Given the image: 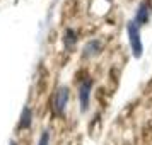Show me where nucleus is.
I'll return each mask as SVG.
<instances>
[{
    "label": "nucleus",
    "instance_id": "1",
    "mask_svg": "<svg viewBox=\"0 0 152 145\" xmlns=\"http://www.w3.org/2000/svg\"><path fill=\"white\" fill-rule=\"evenodd\" d=\"M126 33H128V39H130V48H132V55L135 58H140L144 53V44L140 39V29L135 22L132 21L126 24Z\"/></svg>",
    "mask_w": 152,
    "mask_h": 145
},
{
    "label": "nucleus",
    "instance_id": "2",
    "mask_svg": "<svg viewBox=\"0 0 152 145\" xmlns=\"http://www.w3.org/2000/svg\"><path fill=\"white\" fill-rule=\"evenodd\" d=\"M70 97V90L69 87H58L56 92L53 94V99H51V111L55 113L56 116H62L65 113V108H67V103H69Z\"/></svg>",
    "mask_w": 152,
    "mask_h": 145
},
{
    "label": "nucleus",
    "instance_id": "3",
    "mask_svg": "<svg viewBox=\"0 0 152 145\" xmlns=\"http://www.w3.org/2000/svg\"><path fill=\"white\" fill-rule=\"evenodd\" d=\"M94 80L92 79H84L82 82L79 84V103H80V111L86 113L89 109V103H91V90H92Z\"/></svg>",
    "mask_w": 152,
    "mask_h": 145
},
{
    "label": "nucleus",
    "instance_id": "4",
    "mask_svg": "<svg viewBox=\"0 0 152 145\" xmlns=\"http://www.w3.org/2000/svg\"><path fill=\"white\" fill-rule=\"evenodd\" d=\"M149 17H151V5H149L147 0H144V2L138 4V9H137V14H135L133 22L137 26H144V24L149 22Z\"/></svg>",
    "mask_w": 152,
    "mask_h": 145
},
{
    "label": "nucleus",
    "instance_id": "5",
    "mask_svg": "<svg viewBox=\"0 0 152 145\" xmlns=\"http://www.w3.org/2000/svg\"><path fill=\"white\" fill-rule=\"evenodd\" d=\"M101 46H103V43L101 39H91L86 46H84V51H82V56L84 58H89V56H94L97 55L99 51H101Z\"/></svg>",
    "mask_w": 152,
    "mask_h": 145
},
{
    "label": "nucleus",
    "instance_id": "6",
    "mask_svg": "<svg viewBox=\"0 0 152 145\" xmlns=\"http://www.w3.org/2000/svg\"><path fill=\"white\" fill-rule=\"evenodd\" d=\"M31 121H33V111H31L29 106H24V108H22L21 119H19L17 128H19V130H28L29 126H31Z\"/></svg>",
    "mask_w": 152,
    "mask_h": 145
},
{
    "label": "nucleus",
    "instance_id": "7",
    "mask_svg": "<svg viewBox=\"0 0 152 145\" xmlns=\"http://www.w3.org/2000/svg\"><path fill=\"white\" fill-rule=\"evenodd\" d=\"M63 43H65V46H67L69 50L74 48V46L77 44V33L74 31V29L69 28L65 33H63Z\"/></svg>",
    "mask_w": 152,
    "mask_h": 145
},
{
    "label": "nucleus",
    "instance_id": "8",
    "mask_svg": "<svg viewBox=\"0 0 152 145\" xmlns=\"http://www.w3.org/2000/svg\"><path fill=\"white\" fill-rule=\"evenodd\" d=\"M38 145H50V131H43Z\"/></svg>",
    "mask_w": 152,
    "mask_h": 145
},
{
    "label": "nucleus",
    "instance_id": "9",
    "mask_svg": "<svg viewBox=\"0 0 152 145\" xmlns=\"http://www.w3.org/2000/svg\"><path fill=\"white\" fill-rule=\"evenodd\" d=\"M10 145H17V144H15V142H12V144H10Z\"/></svg>",
    "mask_w": 152,
    "mask_h": 145
}]
</instances>
